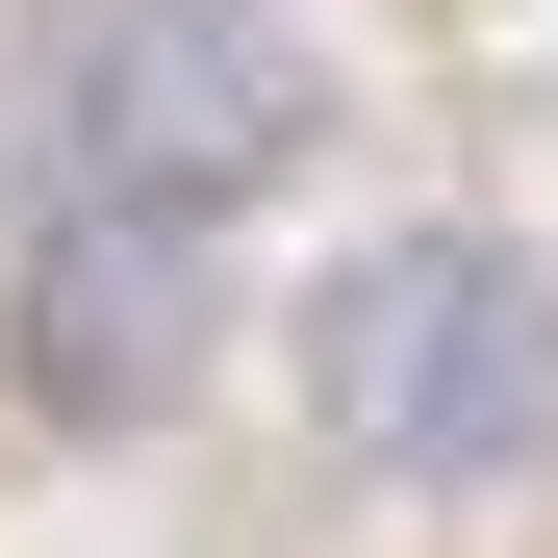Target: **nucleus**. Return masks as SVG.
<instances>
[{
    "instance_id": "obj_1",
    "label": "nucleus",
    "mask_w": 558,
    "mask_h": 558,
    "mask_svg": "<svg viewBox=\"0 0 558 558\" xmlns=\"http://www.w3.org/2000/svg\"><path fill=\"white\" fill-rule=\"evenodd\" d=\"M305 432L381 508H508L558 483V254L483 204H407L305 279Z\"/></svg>"
},
{
    "instance_id": "obj_2",
    "label": "nucleus",
    "mask_w": 558,
    "mask_h": 558,
    "mask_svg": "<svg viewBox=\"0 0 558 558\" xmlns=\"http://www.w3.org/2000/svg\"><path fill=\"white\" fill-rule=\"evenodd\" d=\"M330 153L305 0H26L0 26V204H279Z\"/></svg>"
},
{
    "instance_id": "obj_3",
    "label": "nucleus",
    "mask_w": 558,
    "mask_h": 558,
    "mask_svg": "<svg viewBox=\"0 0 558 558\" xmlns=\"http://www.w3.org/2000/svg\"><path fill=\"white\" fill-rule=\"evenodd\" d=\"M229 355V204H26L0 254V381L26 432H178V381Z\"/></svg>"
}]
</instances>
